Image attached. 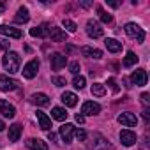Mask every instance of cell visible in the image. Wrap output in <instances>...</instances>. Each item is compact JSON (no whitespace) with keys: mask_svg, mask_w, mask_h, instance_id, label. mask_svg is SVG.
I'll return each mask as SVG.
<instances>
[{"mask_svg":"<svg viewBox=\"0 0 150 150\" xmlns=\"http://www.w3.org/2000/svg\"><path fill=\"white\" fill-rule=\"evenodd\" d=\"M30 103L35 104V106H50V97L46 94H41V92L39 94H32Z\"/></svg>","mask_w":150,"mask_h":150,"instance_id":"17","label":"cell"},{"mask_svg":"<svg viewBox=\"0 0 150 150\" xmlns=\"http://www.w3.org/2000/svg\"><path fill=\"white\" fill-rule=\"evenodd\" d=\"M48 37H51L53 42H65L67 41V34L58 27H50V35Z\"/></svg>","mask_w":150,"mask_h":150,"instance_id":"8","label":"cell"},{"mask_svg":"<svg viewBox=\"0 0 150 150\" xmlns=\"http://www.w3.org/2000/svg\"><path fill=\"white\" fill-rule=\"evenodd\" d=\"M18 23H27L28 20H30V16H28V9L27 7H20L18 9V13H16V18H14Z\"/></svg>","mask_w":150,"mask_h":150,"instance_id":"23","label":"cell"},{"mask_svg":"<svg viewBox=\"0 0 150 150\" xmlns=\"http://www.w3.org/2000/svg\"><path fill=\"white\" fill-rule=\"evenodd\" d=\"M124 30H125V34H127L129 37L136 39L138 42H143V41H145V30H143L139 25H136V23H127Z\"/></svg>","mask_w":150,"mask_h":150,"instance_id":"2","label":"cell"},{"mask_svg":"<svg viewBox=\"0 0 150 150\" xmlns=\"http://www.w3.org/2000/svg\"><path fill=\"white\" fill-rule=\"evenodd\" d=\"M20 136H21V125L20 124H13L11 127H9V141H18L20 139Z\"/></svg>","mask_w":150,"mask_h":150,"instance_id":"21","label":"cell"},{"mask_svg":"<svg viewBox=\"0 0 150 150\" xmlns=\"http://www.w3.org/2000/svg\"><path fill=\"white\" fill-rule=\"evenodd\" d=\"M27 148L28 150H48V145L39 138H30L27 139Z\"/></svg>","mask_w":150,"mask_h":150,"instance_id":"14","label":"cell"},{"mask_svg":"<svg viewBox=\"0 0 150 150\" xmlns=\"http://www.w3.org/2000/svg\"><path fill=\"white\" fill-rule=\"evenodd\" d=\"M108 85H110V88H111L115 94L120 90V88H118V85H117V80H115V78H110V80H108Z\"/></svg>","mask_w":150,"mask_h":150,"instance_id":"33","label":"cell"},{"mask_svg":"<svg viewBox=\"0 0 150 150\" xmlns=\"http://www.w3.org/2000/svg\"><path fill=\"white\" fill-rule=\"evenodd\" d=\"M4 11H6V4H4V2H0V14H2Z\"/></svg>","mask_w":150,"mask_h":150,"instance_id":"39","label":"cell"},{"mask_svg":"<svg viewBox=\"0 0 150 150\" xmlns=\"http://www.w3.org/2000/svg\"><path fill=\"white\" fill-rule=\"evenodd\" d=\"M90 92H92V96L103 97V96L106 94V88H104V85H103V83H94V85L90 87Z\"/></svg>","mask_w":150,"mask_h":150,"instance_id":"26","label":"cell"},{"mask_svg":"<svg viewBox=\"0 0 150 150\" xmlns=\"http://www.w3.org/2000/svg\"><path fill=\"white\" fill-rule=\"evenodd\" d=\"M0 34H4L7 37H14V39H20L23 34L20 28H14V27H7V25H0Z\"/></svg>","mask_w":150,"mask_h":150,"instance_id":"15","label":"cell"},{"mask_svg":"<svg viewBox=\"0 0 150 150\" xmlns=\"http://www.w3.org/2000/svg\"><path fill=\"white\" fill-rule=\"evenodd\" d=\"M30 35L32 37H48L50 35V25H41V27H35L30 30Z\"/></svg>","mask_w":150,"mask_h":150,"instance_id":"19","label":"cell"},{"mask_svg":"<svg viewBox=\"0 0 150 150\" xmlns=\"http://www.w3.org/2000/svg\"><path fill=\"white\" fill-rule=\"evenodd\" d=\"M85 83H87V80L83 78V76H74V80H72V85H74V88H85Z\"/></svg>","mask_w":150,"mask_h":150,"instance_id":"28","label":"cell"},{"mask_svg":"<svg viewBox=\"0 0 150 150\" xmlns=\"http://www.w3.org/2000/svg\"><path fill=\"white\" fill-rule=\"evenodd\" d=\"M97 13H99V18H101V21H103V23H111L113 16H111L110 13H106L103 7H97Z\"/></svg>","mask_w":150,"mask_h":150,"instance_id":"27","label":"cell"},{"mask_svg":"<svg viewBox=\"0 0 150 150\" xmlns=\"http://www.w3.org/2000/svg\"><path fill=\"white\" fill-rule=\"evenodd\" d=\"M62 25H64V28H65L67 32H76V28H78V27H76V23H74L72 20H64V21H62Z\"/></svg>","mask_w":150,"mask_h":150,"instance_id":"29","label":"cell"},{"mask_svg":"<svg viewBox=\"0 0 150 150\" xmlns=\"http://www.w3.org/2000/svg\"><path fill=\"white\" fill-rule=\"evenodd\" d=\"M69 71L74 74V76H78V72L81 71V67H80V64H78V62H71V64H69Z\"/></svg>","mask_w":150,"mask_h":150,"instance_id":"31","label":"cell"},{"mask_svg":"<svg viewBox=\"0 0 150 150\" xmlns=\"http://www.w3.org/2000/svg\"><path fill=\"white\" fill-rule=\"evenodd\" d=\"M81 53H83L85 57H88V58H96V60H99V58L103 57V51H101V50H97V48H90V46H83V48H81Z\"/></svg>","mask_w":150,"mask_h":150,"instance_id":"20","label":"cell"},{"mask_svg":"<svg viewBox=\"0 0 150 150\" xmlns=\"http://www.w3.org/2000/svg\"><path fill=\"white\" fill-rule=\"evenodd\" d=\"M143 118H145L146 122L150 120V115H148V110H143Z\"/></svg>","mask_w":150,"mask_h":150,"instance_id":"38","label":"cell"},{"mask_svg":"<svg viewBox=\"0 0 150 150\" xmlns=\"http://www.w3.org/2000/svg\"><path fill=\"white\" fill-rule=\"evenodd\" d=\"M138 55L134 53V51H127V55H125V58H124V67H132L134 64H138Z\"/></svg>","mask_w":150,"mask_h":150,"instance_id":"24","label":"cell"},{"mask_svg":"<svg viewBox=\"0 0 150 150\" xmlns=\"http://www.w3.org/2000/svg\"><path fill=\"white\" fill-rule=\"evenodd\" d=\"M67 64V57L62 53H53L51 55V69L53 71H60L62 67H65Z\"/></svg>","mask_w":150,"mask_h":150,"instance_id":"9","label":"cell"},{"mask_svg":"<svg viewBox=\"0 0 150 150\" xmlns=\"http://www.w3.org/2000/svg\"><path fill=\"white\" fill-rule=\"evenodd\" d=\"M120 141L125 146H132L136 143V134L129 129H124V131H120Z\"/></svg>","mask_w":150,"mask_h":150,"instance_id":"12","label":"cell"},{"mask_svg":"<svg viewBox=\"0 0 150 150\" xmlns=\"http://www.w3.org/2000/svg\"><path fill=\"white\" fill-rule=\"evenodd\" d=\"M74 127L72 124H64L62 127H60V136H62V139L65 141V143H71L72 141V136H74Z\"/></svg>","mask_w":150,"mask_h":150,"instance_id":"11","label":"cell"},{"mask_svg":"<svg viewBox=\"0 0 150 150\" xmlns=\"http://www.w3.org/2000/svg\"><path fill=\"white\" fill-rule=\"evenodd\" d=\"M4 129H6V124H4L2 120H0V131H4Z\"/></svg>","mask_w":150,"mask_h":150,"instance_id":"41","label":"cell"},{"mask_svg":"<svg viewBox=\"0 0 150 150\" xmlns=\"http://www.w3.org/2000/svg\"><path fill=\"white\" fill-rule=\"evenodd\" d=\"M74 136H76L80 141H83V139L87 138V132H85L83 129H74Z\"/></svg>","mask_w":150,"mask_h":150,"instance_id":"32","label":"cell"},{"mask_svg":"<svg viewBox=\"0 0 150 150\" xmlns=\"http://www.w3.org/2000/svg\"><path fill=\"white\" fill-rule=\"evenodd\" d=\"M35 117H37V122H39L41 129H44V131H50V129H51V118H50L46 113L37 111V113H35Z\"/></svg>","mask_w":150,"mask_h":150,"instance_id":"18","label":"cell"},{"mask_svg":"<svg viewBox=\"0 0 150 150\" xmlns=\"http://www.w3.org/2000/svg\"><path fill=\"white\" fill-rule=\"evenodd\" d=\"M0 48H2V50H9V41H0Z\"/></svg>","mask_w":150,"mask_h":150,"instance_id":"37","label":"cell"},{"mask_svg":"<svg viewBox=\"0 0 150 150\" xmlns=\"http://www.w3.org/2000/svg\"><path fill=\"white\" fill-rule=\"evenodd\" d=\"M141 101H143V104H150V94H141Z\"/></svg>","mask_w":150,"mask_h":150,"instance_id":"34","label":"cell"},{"mask_svg":"<svg viewBox=\"0 0 150 150\" xmlns=\"http://www.w3.org/2000/svg\"><path fill=\"white\" fill-rule=\"evenodd\" d=\"M48 139H50V141H53V139H55V134H53V132H50V134H48Z\"/></svg>","mask_w":150,"mask_h":150,"instance_id":"40","label":"cell"},{"mask_svg":"<svg viewBox=\"0 0 150 150\" xmlns=\"http://www.w3.org/2000/svg\"><path fill=\"white\" fill-rule=\"evenodd\" d=\"M60 99H62V103H64L67 108H74V106L78 104V96L72 94V92H64Z\"/></svg>","mask_w":150,"mask_h":150,"instance_id":"16","label":"cell"},{"mask_svg":"<svg viewBox=\"0 0 150 150\" xmlns=\"http://www.w3.org/2000/svg\"><path fill=\"white\" fill-rule=\"evenodd\" d=\"M101 111V106L97 104V103H94V101H87V103H83V108H81V115L85 117V115H97Z\"/></svg>","mask_w":150,"mask_h":150,"instance_id":"10","label":"cell"},{"mask_svg":"<svg viewBox=\"0 0 150 150\" xmlns=\"http://www.w3.org/2000/svg\"><path fill=\"white\" fill-rule=\"evenodd\" d=\"M104 44H106L108 51H111V53H118V51L122 50V44H120L117 39H106V41H104Z\"/></svg>","mask_w":150,"mask_h":150,"instance_id":"22","label":"cell"},{"mask_svg":"<svg viewBox=\"0 0 150 150\" xmlns=\"http://www.w3.org/2000/svg\"><path fill=\"white\" fill-rule=\"evenodd\" d=\"M51 83H53L55 87H65V85H67L65 78H62V76H53V78H51Z\"/></svg>","mask_w":150,"mask_h":150,"instance_id":"30","label":"cell"},{"mask_svg":"<svg viewBox=\"0 0 150 150\" xmlns=\"http://www.w3.org/2000/svg\"><path fill=\"white\" fill-rule=\"evenodd\" d=\"M37 71H39V60H30L25 67H23V76L27 78V80H32L35 74H37Z\"/></svg>","mask_w":150,"mask_h":150,"instance_id":"6","label":"cell"},{"mask_svg":"<svg viewBox=\"0 0 150 150\" xmlns=\"http://www.w3.org/2000/svg\"><path fill=\"white\" fill-rule=\"evenodd\" d=\"M106 2H108L110 7H118L120 6V2H115V0H106Z\"/></svg>","mask_w":150,"mask_h":150,"instance_id":"36","label":"cell"},{"mask_svg":"<svg viewBox=\"0 0 150 150\" xmlns=\"http://www.w3.org/2000/svg\"><path fill=\"white\" fill-rule=\"evenodd\" d=\"M146 80H148V76H146V71H145V69H136V71L131 74V81H132V85H136V87L146 85Z\"/></svg>","mask_w":150,"mask_h":150,"instance_id":"4","label":"cell"},{"mask_svg":"<svg viewBox=\"0 0 150 150\" xmlns=\"http://www.w3.org/2000/svg\"><path fill=\"white\" fill-rule=\"evenodd\" d=\"M51 117H53L55 120H60V122H62V120H65V118H67V111H65L64 108L57 106V108H53V110H51Z\"/></svg>","mask_w":150,"mask_h":150,"instance_id":"25","label":"cell"},{"mask_svg":"<svg viewBox=\"0 0 150 150\" xmlns=\"http://www.w3.org/2000/svg\"><path fill=\"white\" fill-rule=\"evenodd\" d=\"M18 81L16 80H13V78H9V76H0V90H4V92H11V90H16L18 88Z\"/></svg>","mask_w":150,"mask_h":150,"instance_id":"5","label":"cell"},{"mask_svg":"<svg viewBox=\"0 0 150 150\" xmlns=\"http://www.w3.org/2000/svg\"><path fill=\"white\" fill-rule=\"evenodd\" d=\"M117 120H118L122 125H125V127H134V125L138 124V118H136V115H134V113H129V111H125V113H120Z\"/></svg>","mask_w":150,"mask_h":150,"instance_id":"7","label":"cell"},{"mask_svg":"<svg viewBox=\"0 0 150 150\" xmlns=\"http://www.w3.org/2000/svg\"><path fill=\"white\" fill-rule=\"evenodd\" d=\"M87 34H88L92 39H97V37H103L104 28L101 27L99 21H96V20H88V21H87Z\"/></svg>","mask_w":150,"mask_h":150,"instance_id":"3","label":"cell"},{"mask_svg":"<svg viewBox=\"0 0 150 150\" xmlns=\"http://www.w3.org/2000/svg\"><path fill=\"white\" fill-rule=\"evenodd\" d=\"M76 122H78V124H83V122H85V117H83L81 113H76Z\"/></svg>","mask_w":150,"mask_h":150,"instance_id":"35","label":"cell"},{"mask_svg":"<svg viewBox=\"0 0 150 150\" xmlns=\"http://www.w3.org/2000/svg\"><path fill=\"white\" fill-rule=\"evenodd\" d=\"M2 65H4V69H6L7 72L14 74V72H18V71H20L21 58H20V55H18V53H14V51H7V53L4 55V58H2Z\"/></svg>","mask_w":150,"mask_h":150,"instance_id":"1","label":"cell"},{"mask_svg":"<svg viewBox=\"0 0 150 150\" xmlns=\"http://www.w3.org/2000/svg\"><path fill=\"white\" fill-rule=\"evenodd\" d=\"M0 113H2L6 118H14V115H16V108L13 106V104H9L7 101H0Z\"/></svg>","mask_w":150,"mask_h":150,"instance_id":"13","label":"cell"}]
</instances>
